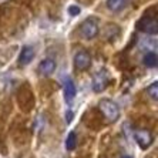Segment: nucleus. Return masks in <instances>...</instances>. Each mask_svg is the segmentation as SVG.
<instances>
[{
  "instance_id": "9",
  "label": "nucleus",
  "mask_w": 158,
  "mask_h": 158,
  "mask_svg": "<svg viewBox=\"0 0 158 158\" xmlns=\"http://www.w3.org/2000/svg\"><path fill=\"white\" fill-rule=\"evenodd\" d=\"M33 59H34L33 47L24 46V47L22 48V52H20V56H19V63H20L22 66H26V64H30V63L33 61Z\"/></svg>"
},
{
  "instance_id": "4",
  "label": "nucleus",
  "mask_w": 158,
  "mask_h": 158,
  "mask_svg": "<svg viewBox=\"0 0 158 158\" xmlns=\"http://www.w3.org/2000/svg\"><path fill=\"white\" fill-rule=\"evenodd\" d=\"M107 85H108V71L107 70H100L98 73L93 77V83H91L93 91L101 93L107 88Z\"/></svg>"
},
{
  "instance_id": "14",
  "label": "nucleus",
  "mask_w": 158,
  "mask_h": 158,
  "mask_svg": "<svg viewBox=\"0 0 158 158\" xmlns=\"http://www.w3.org/2000/svg\"><path fill=\"white\" fill-rule=\"evenodd\" d=\"M69 13H70L71 16H78L80 15V7H78V6H70V7H69Z\"/></svg>"
},
{
  "instance_id": "1",
  "label": "nucleus",
  "mask_w": 158,
  "mask_h": 158,
  "mask_svg": "<svg viewBox=\"0 0 158 158\" xmlns=\"http://www.w3.org/2000/svg\"><path fill=\"white\" fill-rule=\"evenodd\" d=\"M98 107H100V110H101L104 117L111 123H114L118 118V115H120V107H118L113 100H107V98L101 100Z\"/></svg>"
},
{
  "instance_id": "13",
  "label": "nucleus",
  "mask_w": 158,
  "mask_h": 158,
  "mask_svg": "<svg viewBox=\"0 0 158 158\" xmlns=\"http://www.w3.org/2000/svg\"><path fill=\"white\" fill-rule=\"evenodd\" d=\"M145 91H147V94L150 96V98H151V100L157 101V100H158V83H157V81H154L152 84L148 85Z\"/></svg>"
},
{
  "instance_id": "8",
  "label": "nucleus",
  "mask_w": 158,
  "mask_h": 158,
  "mask_svg": "<svg viewBox=\"0 0 158 158\" xmlns=\"http://www.w3.org/2000/svg\"><path fill=\"white\" fill-rule=\"evenodd\" d=\"M56 67H57V64H56L54 60L46 59V60H43V61L39 64L37 70H39V73L40 74H43V76H50V74H53L56 71Z\"/></svg>"
},
{
  "instance_id": "2",
  "label": "nucleus",
  "mask_w": 158,
  "mask_h": 158,
  "mask_svg": "<svg viewBox=\"0 0 158 158\" xmlns=\"http://www.w3.org/2000/svg\"><path fill=\"white\" fill-rule=\"evenodd\" d=\"M137 27L138 30L144 31L147 34H157L158 33V22H157V17H151V16H144L141 17V20H138L137 23Z\"/></svg>"
},
{
  "instance_id": "11",
  "label": "nucleus",
  "mask_w": 158,
  "mask_h": 158,
  "mask_svg": "<svg viewBox=\"0 0 158 158\" xmlns=\"http://www.w3.org/2000/svg\"><path fill=\"white\" fill-rule=\"evenodd\" d=\"M125 6V0H107V7L111 11H120Z\"/></svg>"
},
{
  "instance_id": "6",
  "label": "nucleus",
  "mask_w": 158,
  "mask_h": 158,
  "mask_svg": "<svg viewBox=\"0 0 158 158\" xmlns=\"http://www.w3.org/2000/svg\"><path fill=\"white\" fill-rule=\"evenodd\" d=\"M74 66L77 70H88L91 67V56L88 54L87 52H78L77 54L74 56Z\"/></svg>"
},
{
  "instance_id": "12",
  "label": "nucleus",
  "mask_w": 158,
  "mask_h": 158,
  "mask_svg": "<svg viewBox=\"0 0 158 158\" xmlns=\"http://www.w3.org/2000/svg\"><path fill=\"white\" fill-rule=\"evenodd\" d=\"M76 147H77V135H76V132H70L66 140V148L69 151H73L76 150Z\"/></svg>"
},
{
  "instance_id": "7",
  "label": "nucleus",
  "mask_w": 158,
  "mask_h": 158,
  "mask_svg": "<svg viewBox=\"0 0 158 158\" xmlns=\"http://www.w3.org/2000/svg\"><path fill=\"white\" fill-rule=\"evenodd\" d=\"M63 90H64V100H66V103L70 106L73 103L74 97H76V84H74V81L71 80L70 77H66L64 81H63Z\"/></svg>"
},
{
  "instance_id": "15",
  "label": "nucleus",
  "mask_w": 158,
  "mask_h": 158,
  "mask_svg": "<svg viewBox=\"0 0 158 158\" xmlns=\"http://www.w3.org/2000/svg\"><path fill=\"white\" fill-rule=\"evenodd\" d=\"M70 121H71V113L69 111V113H67V123H70Z\"/></svg>"
},
{
  "instance_id": "5",
  "label": "nucleus",
  "mask_w": 158,
  "mask_h": 158,
  "mask_svg": "<svg viewBox=\"0 0 158 158\" xmlns=\"http://www.w3.org/2000/svg\"><path fill=\"white\" fill-rule=\"evenodd\" d=\"M132 137L135 138L137 144L140 145L143 150H147L152 144V135L148 130H137V131L132 132Z\"/></svg>"
},
{
  "instance_id": "3",
  "label": "nucleus",
  "mask_w": 158,
  "mask_h": 158,
  "mask_svg": "<svg viewBox=\"0 0 158 158\" xmlns=\"http://www.w3.org/2000/svg\"><path fill=\"white\" fill-rule=\"evenodd\" d=\"M100 31V27H98V22H97L94 17H88L85 19L83 24H81V34L88 39V40H91L94 37L98 34Z\"/></svg>"
},
{
  "instance_id": "16",
  "label": "nucleus",
  "mask_w": 158,
  "mask_h": 158,
  "mask_svg": "<svg viewBox=\"0 0 158 158\" xmlns=\"http://www.w3.org/2000/svg\"><path fill=\"white\" fill-rule=\"evenodd\" d=\"M121 158H132V157H130V155H124V157H121Z\"/></svg>"
},
{
  "instance_id": "10",
  "label": "nucleus",
  "mask_w": 158,
  "mask_h": 158,
  "mask_svg": "<svg viewBox=\"0 0 158 158\" xmlns=\"http://www.w3.org/2000/svg\"><path fill=\"white\" fill-rule=\"evenodd\" d=\"M144 64L148 67V69H155L158 64V59H157V53L155 52H148L147 54L144 56L143 59Z\"/></svg>"
}]
</instances>
